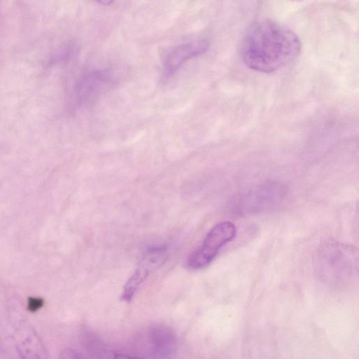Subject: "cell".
Segmentation results:
<instances>
[{
  "label": "cell",
  "instance_id": "cell-3",
  "mask_svg": "<svg viewBox=\"0 0 359 359\" xmlns=\"http://www.w3.org/2000/svg\"><path fill=\"white\" fill-rule=\"evenodd\" d=\"M318 257L320 271L329 281H346L356 270L354 252L347 246L327 243L321 249Z\"/></svg>",
  "mask_w": 359,
  "mask_h": 359
},
{
  "label": "cell",
  "instance_id": "cell-9",
  "mask_svg": "<svg viewBox=\"0 0 359 359\" xmlns=\"http://www.w3.org/2000/svg\"><path fill=\"white\" fill-rule=\"evenodd\" d=\"M43 304V302L41 299L38 297H30L27 302V306L29 310L36 311L42 306Z\"/></svg>",
  "mask_w": 359,
  "mask_h": 359
},
{
  "label": "cell",
  "instance_id": "cell-8",
  "mask_svg": "<svg viewBox=\"0 0 359 359\" xmlns=\"http://www.w3.org/2000/svg\"><path fill=\"white\" fill-rule=\"evenodd\" d=\"M110 74L105 70H97L88 73L79 85V94L83 99L95 96L109 82Z\"/></svg>",
  "mask_w": 359,
  "mask_h": 359
},
{
  "label": "cell",
  "instance_id": "cell-2",
  "mask_svg": "<svg viewBox=\"0 0 359 359\" xmlns=\"http://www.w3.org/2000/svg\"><path fill=\"white\" fill-rule=\"evenodd\" d=\"M11 306L8 320L18 354L25 359L46 358V349L36 331L18 307Z\"/></svg>",
  "mask_w": 359,
  "mask_h": 359
},
{
  "label": "cell",
  "instance_id": "cell-11",
  "mask_svg": "<svg viewBox=\"0 0 359 359\" xmlns=\"http://www.w3.org/2000/svg\"><path fill=\"white\" fill-rule=\"evenodd\" d=\"M292 1H299V0H292Z\"/></svg>",
  "mask_w": 359,
  "mask_h": 359
},
{
  "label": "cell",
  "instance_id": "cell-5",
  "mask_svg": "<svg viewBox=\"0 0 359 359\" xmlns=\"http://www.w3.org/2000/svg\"><path fill=\"white\" fill-rule=\"evenodd\" d=\"M166 252V248L161 245L150 247L147 249L137 268L124 286L121 296L123 300L130 301L147 277L165 262L167 257Z\"/></svg>",
  "mask_w": 359,
  "mask_h": 359
},
{
  "label": "cell",
  "instance_id": "cell-10",
  "mask_svg": "<svg viewBox=\"0 0 359 359\" xmlns=\"http://www.w3.org/2000/svg\"><path fill=\"white\" fill-rule=\"evenodd\" d=\"M97 3L104 5V6H109L113 4L115 0H95Z\"/></svg>",
  "mask_w": 359,
  "mask_h": 359
},
{
  "label": "cell",
  "instance_id": "cell-7",
  "mask_svg": "<svg viewBox=\"0 0 359 359\" xmlns=\"http://www.w3.org/2000/svg\"><path fill=\"white\" fill-rule=\"evenodd\" d=\"M147 337L151 352L157 357H168L177 348V335L167 325L162 324L151 325L148 330Z\"/></svg>",
  "mask_w": 359,
  "mask_h": 359
},
{
  "label": "cell",
  "instance_id": "cell-6",
  "mask_svg": "<svg viewBox=\"0 0 359 359\" xmlns=\"http://www.w3.org/2000/svg\"><path fill=\"white\" fill-rule=\"evenodd\" d=\"M208 46L209 41L205 39H196L175 46L165 57L164 75H172L187 60L205 52Z\"/></svg>",
  "mask_w": 359,
  "mask_h": 359
},
{
  "label": "cell",
  "instance_id": "cell-1",
  "mask_svg": "<svg viewBox=\"0 0 359 359\" xmlns=\"http://www.w3.org/2000/svg\"><path fill=\"white\" fill-rule=\"evenodd\" d=\"M301 43L292 30L270 20L262 19L247 29L241 55L250 69L263 73L285 67L299 55Z\"/></svg>",
  "mask_w": 359,
  "mask_h": 359
},
{
  "label": "cell",
  "instance_id": "cell-4",
  "mask_svg": "<svg viewBox=\"0 0 359 359\" xmlns=\"http://www.w3.org/2000/svg\"><path fill=\"white\" fill-rule=\"evenodd\" d=\"M236 232V227L231 222L217 224L208 233L202 245L189 257L188 267L197 270L208 266L219 250L235 238Z\"/></svg>",
  "mask_w": 359,
  "mask_h": 359
}]
</instances>
